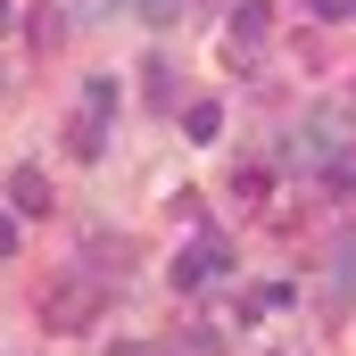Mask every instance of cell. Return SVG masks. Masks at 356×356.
I'll return each instance as SVG.
<instances>
[{
  "instance_id": "6da1fadb",
  "label": "cell",
  "mask_w": 356,
  "mask_h": 356,
  "mask_svg": "<svg viewBox=\"0 0 356 356\" xmlns=\"http://www.w3.org/2000/svg\"><path fill=\"white\" fill-rule=\"evenodd\" d=\"M99 307H108V273L99 266H67L50 290H42V323H50V332H91Z\"/></svg>"
},
{
  "instance_id": "7a4b0ae2",
  "label": "cell",
  "mask_w": 356,
  "mask_h": 356,
  "mask_svg": "<svg viewBox=\"0 0 356 356\" xmlns=\"http://www.w3.org/2000/svg\"><path fill=\"white\" fill-rule=\"evenodd\" d=\"M224 266H232V241H224V232H199L191 249H175L166 282H175V290H207V282H216Z\"/></svg>"
},
{
  "instance_id": "3957f363",
  "label": "cell",
  "mask_w": 356,
  "mask_h": 356,
  "mask_svg": "<svg viewBox=\"0 0 356 356\" xmlns=\"http://www.w3.org/2000/svg\"><path fill=\"white\" fill-rule=\"evenodd\" d=\"M340 149H348V133H340V116H315V124H298V133L282 141V158H290V166H307V175H315V166H332Z\"/></svg>"
},
{
  "instance_id": "277c9868",
  "label": "cell",
  "mask_w": 356,
  "mask_h": 356,
  "mask_svg": "<svg viewBox=\"0 0 356 356\" xmlns=\"http://www.w3.org/2000/svg\"><path fill=\"white\" fill-rule=\"evenodd\" d=\"M8 207H17V216H50V175H42V166H17V175H8Z\"/></svg>"
},
{
  "instance_id": "5b68a950",
  "label": "cell",
  "mask_w": 356,
  "mask_h": 356,
  "mask_svg": "<svg viewBox=\"0 0 356 356\" xmlns=\"http://www.w3.org/2000/svg\"><path fill=\"white\" fill-rule=\"evenodd\" d=\"M182 141H199V149L224 141V99H191V108H182Z\"/></svg>"
},
{
  "instance_id": "8992f818",
  "label": "cell",
  "mask_w": 356,
  "mask_h": 356,
  "mask_svg": "<svg viewBox=\"0 0 356 356\" xmlns=\"http://www.w3.org/2000/svg\"><path fill=\"white\" fill-rule=\"evenodd\" d=\"M67 149H75V158H99V149H108V116H99V108H83V116H75V124H67Z\"/></svg>"
},
{
  "instance_id": "52a82bcc",
  "label": "cell",
  "mask_w": 356,
  "mask_h": 356,
  "mask_svg": "<svg viewBox=\"0 0 356 356\" xmlns=\"http://www.w3.org/2000/svg\"><path fill=\"white\" fill-rule=\"evenodd\" d=\"M266 33H273V8H266V0H241V8H232V42H241V50H257Z\"/></svg>"
},
{
  "instance_id": "ba28073f",
  "label": "cell",
  "mask_w": 356,
  "mask_h": 356,
  "mask_svg": "<svg viewBox=\"0 0 356 356\" xmlns=\"http://www.w3.org/2000/svg\"><path fill=\"white\" fill-rule=\"evenodd\" d=\"M356 290V232H340V249H332V298H348Z\"/></svg>"
},
{
  "instance_id": "9c48e42d",
  "label": "cell",
  "mask_w": 356,
  "mask_h": 356,
  "mask_svg": "<svg viewBox=\"0 0 356 356\" xmlns=\"http://www.w3.org/2000/svg\"><path fill=\"white\" fill-rule=\"evenodd\" d=\"M232 191H241V199L257 207V199L273 191V166H249V158H241V166H232Z\"/></svg>"
},
{
  "instance_id": "30bf717a",
  "label": "cell",
  "mask_w": 356,
  "mask_h": 356,
  "mask_svg": "<svg viewBox=\"0 0 356 356\" xmlns=\"http://www.w3.org/2000/svg\"><path fill=\"white\" fill-rule=\"evenodd\" d=\"M323 191H332V199H356V149H340V158L323 166Z\"/></svg>"
},
{
  "instance_id": "8fae6325",
  "label": "cell",
  "mask_w": 356,
  "mask_h": 356,
  "mask_svg": "<svg viewBox=\"0 0 356 356\" xmlns=\"http://www.w3.org/2000/svg\"><path fill=\"white\" fill-rule=\"evenodd\" d=\"M175 99H182L175 67H166V58H149V108H175Z\"/></svg>"
},
{
  "instance_id": "7c38bea8",
  "label": "cell",
  "mask_w": 356,
  "mask_h": 356,
  "mask_svg": "<svg viewBox=\"0 0 356 356\" xmlns=\"http://www.w3.org/2000/svg\"><path fill=\"white\" fill-rule=\"evenodd\" d=\"M67 25H75V17H67V8H33V25H25V33H33V42H42V50H50V42H58V33H67Z\"/></svg>"
},
{
  "instance_id": "4fadbf2b",
  "label": "cell",
  "mask_w": 356,
  "mask_h": 356,
  "mask_svg": "<svg viewBox=\"0 0 356 356\" xmlns=\"http://www.w3.org/2000/svg\"><path fill=\"white\" fill-rule=\"evenodd\" d=\"M133 8H141V25H182L191 17V0H133Z\"/></svg>"
},
{
  "instance_id": "5bb4252c",
  "label": "cell",
  "mask_w": 356,
  "mask_h": 356,
  "mask_svg": "<svg viewBox=\"0 0 356 356\" xmlns=\"http://www.w3.org/2000/svg\"><path fill=\"white\" fill-rule=\"evenodd\" d=\"M116 99H124L116 75H91V83H83V108H99V116H116Z\"/></svg>"
},
{
  "instance_id": "9a60e30c",
  "label": "cell",
  "mask_w": 356,
  "mask_h": 356,
  "mask_svg": "<svg viewBox=\"0 0 356 356\" xmlns=\"http://www.w3.org/2000/svg\"><path fill=\"white\" fill-rule=\"evenodd\" d=\"M17 224H25V216H17V207H0V257H17Z\"/></svg>"
},
{
  "instance_id": "2e32d148",
  "label": "cell",
  "mask_w": 356,
  "mask_h": 356,
  "mask_svg": "<svg viewBox=\"0 0 356 356\" xmlns=\"http://www.w3.org/2000/svg\"><path fill=\"white\" fill-rule=\"evenodd\" d=\"M108 8H116V0H75L67 17H75V25H91V17H108Z\"/></svg>"
},
{
  "instance_id": "e0dca14e",
  "label": "cell",
  "mask_w": 356,
  "mask_h": 356,
  "mask_svg": "<svg viewBox=\"0 0 356 356\" xmlns=\"http://www.w3.org/2000/svg\"><path fill=\"white\" fill-rule=\"evenodd\" d=\"M307 17H348V0H307Z\"/></svg>"
},
{
  "instance_id": "ac0fdd59",
  "label": "cell",
  "mask_w": 356,
  "mask_h": 356,
  "mask_svg": "<svg viewBox=\"0 0 356 356\" xmlns=\"http://www.w3.org/2000/svg\"><path fill=\"white\" fill-rule=\"evenodd\" d=\"M108 356H149V348H141V340H116V348H108Z\"/></svg>"
},
{
  "instance_id": "d6986e66",
  "label": "cell",
  "mask_w": 356,
  "mask_h": 356,
  "mask_svg": "<svg viewBox=\"0 0 356 356\" xmlns=\"http://www.w3.org/2000/svg\"><path fill=\"white\" fill-rule=\"evenodd\" d=\"M8 25H17V0H0V33H8Z\"/></svg>"
},
{
  "instance_id": "ffe728a7",
  "label": "cell",
  "mask_w": 356,
  "mask_h": 356,
  "mask_svg": "<svg viewBox=\"0 0 356 356\" xmlns=\"http://www.w3.org/2000/svg\"><path fill=\"white\" fill-rule=\"evenodd\" d=\"M348 8H356V0H348Z\"/></svg>"
}]
</instances>
